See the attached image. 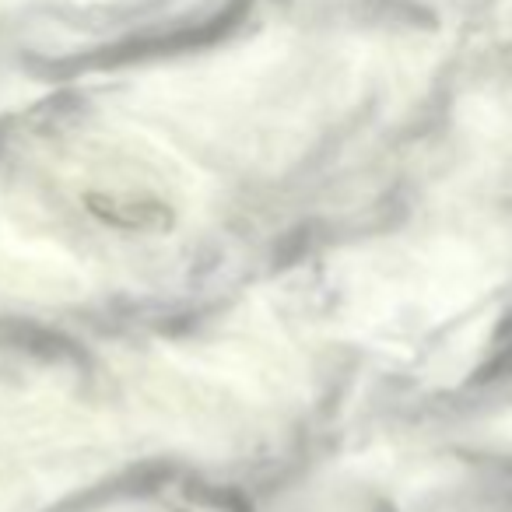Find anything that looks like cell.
<instances>
[{
  "mask_svg": "<svg viewBox=\"0 0 512 512\" xmlns=\"http://www.w3.org/2000/svg\"><path fill=\"white\" fill-rule=\"evenodd\" d=\"M85 211L127 235H162L176 225L169 200L144 190H92L85 193Z\"/></svg>",
  "mask_w": 512,
  "mask_h": 512,
  "instance_id": "obj_1",
  "label": "cell"
}]
</instances>
